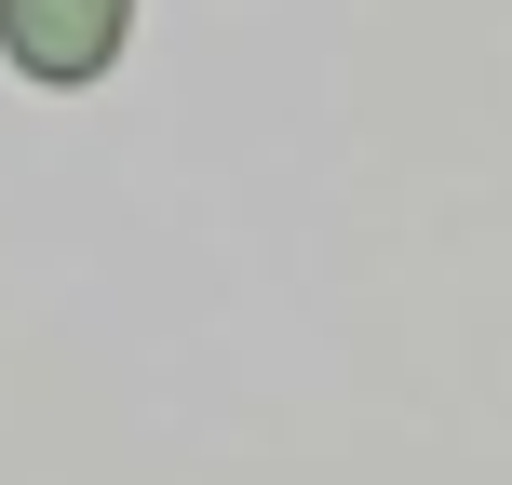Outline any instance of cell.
Instances as JSON below:
<instances>
[{"mask_svg":"<svg viewBox=\"0 0 512 485\" xmlns=\"http://www.w3.org/2000/svg\"><path fill=\"white\" fill-rule=\"evenodd\" d=\"M122 27H135V0H0V54L27 81H95L122 54Z\"/></svg>","mask_w":512,"mask_h":485,"instance_id":"cell-1","label":"cell"}]
</instances>
